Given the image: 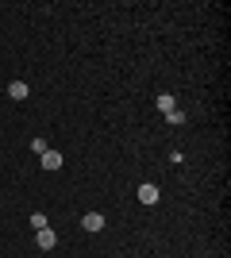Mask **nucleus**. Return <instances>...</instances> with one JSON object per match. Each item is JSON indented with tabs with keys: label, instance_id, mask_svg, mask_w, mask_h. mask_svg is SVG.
I'll return each instance as SVG.
<instances>
[{
	"label": "nucleus",
	"instance_id": "nucleus-1",
	"mask_svg": "<svg viewBox=\"0 0 231 258\" xmlns=\"http://www.w3.org/2000/svg\"><path fill=\"white\" fill-rule=\"evenodd\" d=\"M139 201H143V205H158V185H139Z\"/></svg>",
	"mask_w": 231,
	"mask_h": 258
},
{
	"label": "nucleus",
	"instance_id": "nucleus-2",
	"mask_svg": "<svg viewBox=\"0 0 231 258\" xmlns=\"http://www.w3.org/2000/svg\"><path fill=\"white\" fill-rule=\"evenodd\" d=\"M35 239H39V247H43V250H54V243H58V235L50 231V227H43V231H35Z\"/></svg>",
	"mask_w": 231,
	"mask_h": 258
},
{
	"label": "nucleus",
	"instance_id": "nucleus-3",
	"mask_svg": "<svg viewBox=\"0 0 231 258\" xmlns=\"http://www.w3.org/2000/svg\"><path fill=\"white\" fill-rule=\"evenodd\" d=\"M81 227H85V231H100V227H104V216H100V212H85Z\"/></svg>",
	"mask_w": 231,
	"mask_h": 258
},
{
	"label": "nucleus",
	"instance_id": "nucleus-4",
	"mask_svg": "<svg viewBox=\"0 0 231 258\" xmlns=\"http://www.w3.org/2000/svg\"><path fill=\"white\" fill-rule=\"evenodd\" d=\"M43 158V170H62V154L58 151H46V154H39Z\"/></svg>",
	"mask_w": 231,
	"mask_h": 258
},
{
	"label": "nucleus",
	"instance_id": "nucleus-5",
	"mask_svg": "<svg viewBox=\"0 0 231 258\" xmlns=\"http://www.w3.org/2000/svg\"><path fill=\"white\" fill-rule=\"evenodd\" d=\"M8 97L12 100H23V97H27V85H23V81H12V85H8Z\"/></svg>",
	"mask_w": 231,
	"mask_h": 258
},
{
	"label": "nucleus",
	"instance_id": "nucleus-6",
	"mask_svg": "<svg viewBox=\"0 0 231 258\" xmlns=\"http://www.w3.org/2000/svg\"><path fill=\"white\" fill-rule=\"evenodd\" d=\"M166 119H170L174 127H181V123H185V112H181V108H174V112H166Z\"/></svg>",
	"mask_w": 231,
	"mask_h": 258
},
{
	"label": "nucleus",
	"instance_id": "nucleus-7",
	"mask_svg": "<svg viewBox=\"0 0 231 258\" xmlns=\"http://www.w3.org/2000/svg\"><path fill=\"white\" fill-rule=\"evenodd\" d=\"M158 108H162V112H174V97H170V93H162V97H158Z\"/></svg>",
	"mask_w": 231,
	"mask_h": 258
},
{
	"label": "nucleus",
	"instance_id": "nucleus-8",
	"mask_svg": "<svg viewBox=\"0 0 231 258\" xmlns=\"http://www.w3.org/2000/svg\"><path fill=\"white\" fill-rule=\"evenodd\" d=\"M31 151H35V154H46V151H50V147H46V139H43V135H39V139H31Z\"/></svg>",
	"mask_w": 231,
	"mask_h": 258
},
{
	"label": "nucleus",
	"instance_id": "nucleus-9",
	"mask_svg": "<svg viewBox=\"0 0 231 258\" xmlns=\"http://www.w3.org/2000/svg\"><path fill=\"white\" fill-rule=\"evenodd\" d=\"M31 227H35V231H43V227H46V216L35 212V216H31Z\"/></svg>",
	"mask_w": 231,
	"mask_h": 258
}]
</instances>
